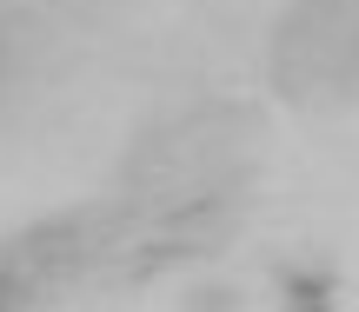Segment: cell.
Returning a JSON list of instances; mask_svg holds the SVG:
<instances>
[{
    "label": "cell",
    "instance_id": "obj_2",
    "mask_svg": "<svg viewBox=\"0 0 359 312\" xmlns=\"http://www.w3.org/2000/svg\"><path fill=\"white\" fill-rule=\"evenodd\" d=\"M280 292H286V312H339L333 306V273H326V266H286Z\"/></svg>",
    "mask_w": 359,
    "mask_h": 312
},
{
    "label": "cell",
    "instance_id": "obj_1",
    "mask_svg": "<svg viewBox=\"0 0 359 312\" xmlns=\"http://www.w3.org/2000/svg\"><path fill=\"white\" fill-rule=\"evenodd\" d=\"M87 253H93V220H80V213H67V220H40V226H27V233L0 239V266L27 273L34 286H40V279L74 273V266H87Z\"/></svg>",
    "mask_w": 359,
    "mask_h": 312
},
{
    "label": "cell",
    "instance_id": "obj_5",
    "mask_svg": "<svg viewBox=\"0 0 359 312\" xmlns=\"http://www.w3.org/2000/svg\"><path fill=\"white\" fill-rule=\"evenodd\" d=\"M0 53H7V40H0Z\"/></svg>",
    "mask_w": 359,
    "mask_h": 312
},
{
    "label": "cell",
    "instance_id": "obj_4",
    "mask_svg": "<svg viewBox=\"0 0 359 312\" xmlns=\"http://www.w3.org/2000/svg\"><path fill=\"white\" fill-rule=\"evenodd\" d=\"M233 306H240V299H233L226 286H213V292H200V299H193V312H233Z\"/></svg>",
    "mask_w": 359,
    "mask_h": 312
},
{
    "label": "cell",
    "instance_id": "obj_3",
    "mask_svg": "<svg viewBox=\"0 0 359 312\" xmlns=\"http://www.w3.org/2000/svg\"><path fill=\"white\" fill-rule=\"evenodd\" d=\"M34 299H40V286H34V279H27V273H13V266H0V312H27Z\"/></svg>",
    "mask_w": 359,
    "mask_h": 312
}]
</instances>
